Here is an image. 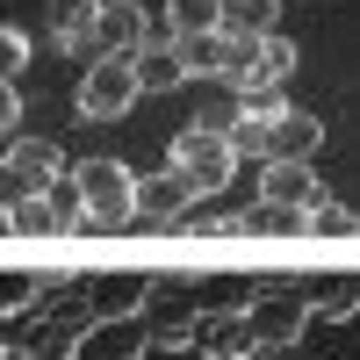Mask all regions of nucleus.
Returning <instances> with one entry per match:
<instances>
[{"label":"nucleus","mask_w":360,"mask_h":360,"mask_svg":"<svg viewBox=\"0 0 360 360\" xmlns=\"http://www.w3.org/2000/svg\"><path fill=\"white\" fill-rule=\"evenodd\" d=\"M137 94H144L137 58H101V65H86V72H79L72 108L86 115V123H123V115L137 108Z\"/></svg>","instance_id":"7ed1b4c3"},{"label":"nucleus","mask_w":360,"mask_h":360,"mask_svg":"<svg viewBox=\"0 0 360 360\" xmlns=\"http://www.w3.org/2000/svg\"><path fill=\"white\" fill-rule=\"evenodd\" d=\"M152 288H159V281L115 266V274H94V281H86V303H94L101 324H108V317H144V310H152Z\"/></svg>","instance_id":"1a4fd4ad"},{"label":"nucleus","mask_w":360,"mask_h":360,"mask_svg":"<svg viewBox=\"0 0 360 360\" xmlns=\"http://www.w3.org/2000/svg\"><path fill=\"white\" fill-rule=\"evenodd\" d=\"M310 231H317V238H360V217H353L346 202H317V209H310Z\"/></svg>","instance_id":"5701e85b"},{"label":"nucleus","mask_w":360,"mask_h":360,"mask_svg":"<svg viewBox=\"0 0 360 360\" xmlns=\"http://www.w3.org/2000/svg\"><path fill=\"white\" fill-rule=\"evenodd\" d=\"M51 288H72V281L65 274H8V281H0V303H8V317H22L29 303H44Z\"/></svg>","instance_id":"4be33fe9"},{"label":"nucleus","mask_w":360,"mask_h":360,"mask_svg":"<svg viewBox=\"0 0 360 360\" xmlns=\"http://www.w3.org/2000/svg\"><path fill=\"white\" fill-rule=\"evenodd\" d=\"M295 72V44L281 37H231V65H224V79L238 86V94H259V86H281Z\"/></svg>","instance_id":"20e7f679"},{"label":"nucleus","mask_w":360,"mask_h":360,"mask_svg":"<svg viewBox=\"0 0 360 360\" xmlns=\"http://www.w3.org/2000/svg\"><path fill=\"white\" fill-rule=\"evenodd\" d=\"M317 310L303 303V295H259L252 303V324H259V346H303V324H310Z\"/></svg>","instance_id":"9d476101"},{"label":"nucleus","mask_w":360,"mask_h":360,"mask_svg":"<svg viewBox=\"0 0 360 360\" xmlns=\"http://www.w3.org/2000/svg\"><path fill=\"white\" fill-rule=\"evenodd\" d=\"M0 51H8L0 65H8V79H15V72H22V51H29V44H22V29H0Z\"/></svg>","instance_id":"393cba45"},{"label":"nucleus","mask_w":360,"mask_h":360,"mask_svg":"<svg viewBox=\"0 0 360 360\" xmlns=\"http://www.w3.org/2000/svg\"><path fill=\"white\" fill-rule=\"evenodd\" d=\"M101 44H108V58L144 51V44H152V37H144V8H130V0H101Z\"/></svg>","instance_id":"f3484780"},{"label":"nucleus","mask_w":360,"mask_h":360,"mask_svg":"<svg viewBox=\"0 0 360 360\" xmlns=\"http://www.w3.org/2000/svg\"><path fill=\"white\" fill-rule=\"evenodd\" d=\"M195 202H202V195H195V180L180 173V166L144 173V180H137V217H144V224H180Z\"/></svg>","instance_id":"6e6552de"},{"label":"nucleus","mask_w":360,"mask_h":360,"mask_svg":"<svg viewBox=\"0 0 360 360\" xmlns=\"http://www.w3.org/2000/svg\"><path fill=\"white\" fill-rule=\"evenodd\" d=\"M238 231L245 238H295V231H310V209H295V202H245L238 209Z\"/></svg>","instance_id":"2eb2a0df"},{"label":"nucleus","mask_w":360,"mask_h":360,"mask_svg":"<svg viewBox=\"0 0 360 360\" xmlns=\"http://www.w3.org/2000/svg\"><path fill=\"white\" fill-rule=\"evenodd\" d=\"M259 195H266V202H295V209H317V202H332V195H324V180L310 173V159L259 166Z\"/></svg>","instance_id":"9b49d317"},{"label":"nucleus","mask_w":360,"mask_h":360,"mask_svg":"<svg viewBox=\"0 0 360 360\" xmlns=\"http://www.w3.org/2000/svg\"><path fill=\"white\" fill-rule=\"evenodd\" d=\"M152 353V332H144V317H108L86 332V353L79 360H144Z\"/></svg>","instance_id":"ddd939ff"},{"label":"nucleus","mask_w":360,"mask_h":360,"mask_svg":"<svg viewBox=\"0 0 360 360\" xmlns=\"http://www.w3.org/2000/svg\"><path fill=\"white\" fill-rule=\"evenodd\" d=\"M72 180L86 195L72 231H123V224H137V173L123 159H86V166H72Z\"/></svg>","instance_id":"f257e3e1"},{"label":"nucleus","mask_w":360,"mask_h":360,"mask_svg":"<svg viewBox=\"0 0 360 360\" xmlns=\"http://www.w3.org/2000/svg\"><path fill=\"white\" fill-rule=\"evenodd\" d=\"M166 29H173V37H202V29H224V0H166Z\"/></svg>","instance_id":"412c9836"},{"label":"nucleus","mask_w":360,"mask_h":360,"mask_svg":"<svg viewBox=\"0 0 360 360\" xmlns=\"http://www.w3.org/2000/svg\"><path fill=\"white\" fill-rule=\"evenodd\" d=\"M180 58H188V79H224L231 65V29H202V37H173Z\"/></svg>","instance_id":"a211bd4d"},{"label":"nucleus","mask_w":360,"mask_h":360,"mask_svg":"<svg viewBox=\"0 0 360 360\" xmlns=\"http://www.w3.org/2000/svg\"><path fill=\"white\" fill-rule=\"evenodd\" d=\"M15 353H29V360H79V353H86V324L44 317L37 332H29V346H15Z\"/></svg>","instance_id":"dca6fc26"},{"label":"nucleus","mask_w":360,"mask_h":360,"mask_svg":"<svg viewBox=\"0 0 360 360\" xmlns=\"http://www.w3.org/2000/svg\"><path fill=\"white\" fill-rule=\"evenodd\" d=\"M195 353H202V360H259V324H252V310H238V303L195 310Z\"/></svg>","instance_id":"39448f33"},{"label":"nucleus","mask_w":360,"mask_h":360,"mask_svg":"<svg viewBox=\"0 0 360 360\" xmlns=\"http://www.w3.org/2000/svg\"><path fill=\"white\" fill-rule=\"evenodd\" d=\"M259 360H310L303 346H259Z\"/></svg>","instance_id":"a878e982"},{"label":"nucleus","mask_w":360,"mask_h":360,"mask_svg":"<svg viewBox=\"0 0 360 360\" xmlns=\"http://www.w3.org/2000/svg\"><path fill=\"white\" fill-rule=\"evenodd\" d=\"M58 224H65V209H58L51 195H15V202H8V231H15V238H44V231H58Z\"/></svg>","instance_id":"6ab92c4d"},{"label":"nucleus","mask_w":360,"mask_h":360,"mask_svg":"<svg viewBox=\"0 0 360 360\" xmlns=\"http://www.w3.org/2000/svg\"><path fill=\"white\" fill-rule=\"evenodd\" d=\"M8 202L15 195H51L58 180H65V152H58L51 137H8Z\"/></svg>","instance_id":"423d86ee"},{"label":"nucleus","mask_w":360,"mask_h":360,"mask_svg":"<svg viewBox=\"0 0 360 360\" xmlns=\"http://www.w3.org/2000/svg\"><path fill=\"white\" fill-rule=\"evenodd\" d=\"M224 8H231V0H224Z\"/></svg>","instance_id":"bb28decb"},{"label":"nucleus","mask_w":360,"mask_h":360,"mask_svg":"<svg viewBox=\"0 0 360 360\" xmlns=\"http://www.w3.org/2000/svg\"><path fill=\"white\" fill-rule=\"evenodd\" d=\"M137 58V79H144V94H173L180 79H188V58H180V44L173 37H152L144 51H130Z\"/></svg>","instance_id":"4468645a"},{"label":"nucleus","mask_w":360,"mask_h":360,"mask_svg":"<svg viewBox=\"0 0 360 360\" xmlns=\"http://www.w3.org/2000/svg\"><path fill=\"white\" fill-rule=\"evenodd\" d=\"M144 332H152L159 353H195V310L180 303V295H152V310H144Z\"/></svg>","instance_id":"f8f14e48"},{"label":"nucleus","mask_w":360,"mask_h":360,"mask_svg":"<svg viewBox=\"0 0 360 360\" xmlns=\"http://www.w3.org/2000/svg\"><path fill=\"white\" fill-rule=\"evenodd\" d=\"M51 37L65 44V58L101 65L108 58V44H101V0H51Z\"/></svg>","instance_id":"0eeeda50"},{"label":"nucleus","mask_w":360,"mask_h":360,"mask_svg":"<svg viewBox=\"0 0 360 360\" xmlns=\"http://www.w3.org/2000/svg\"><path fill=\"white\" fill-rule=\"evenodd\" d=\"M166 166L188 173V180H195V195H224L231 180H238V166H245V152L231 144V130H217V123H188V130L173 137Z\"/></svg>","instance_id":"f03ea898"},{"label":"nucleus","mask_w":360,"mask_h":360,"mask_svg":"<svg viewBox=\"0 0 360 360\" xmlns=\"http://www.w3.org/2000/svg\"><path fill=\"white\" fill-rule=\"evenodd\" d=\"M0 130L22 137V94H15V79H0Z\"/></svg>","instance_id":"b1692460"},{"label":"nucleus","mask_w":360,"mask_h":360,"mask_svg":"<svg viewBox=\"0 0 360 360\" xmlns=\"http://www.w3.org/2000/svg\"><path fill=\"white\" fill-rule=\"evenodd\" d=\"M274 22H281V0H231L224 8L231 37H274Z\"/></svg>","instance_id":"aec40b11"}]
</instances>
